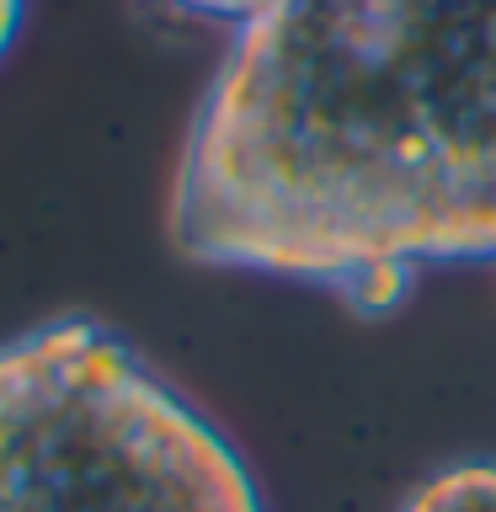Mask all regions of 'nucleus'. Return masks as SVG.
Listing matches in <instances>:
<instances>
[{
  "instance_id": "1",
  "label": "nucleus",
  "mask_w": 496,
  "mask_h": 512,
  "mask_svg": "<svg viewBox=\"0 0 496 512\" xmlns=\"http://www.w3.org/2000/svg\"><path fill=\"white\" fill-rule=\"evenodd\" d=\"M166 230L352 315L496 262V0H272L192 107Z\"/></svg>"
},
{
  "instance_id": "5",
  "label": "nucleus",
  "mask_w": 496,
  "mask_h": 512,
  "mask_svg": "<svg viewBox=\"0 0 496 512\" xmlns=\"http://www.w3.org/2000/svg\"><path fill=\"white\" fill-rule=\"evenodd\" d=\"M22 11H27V0H0V59L16 43V32H22Z\"/></svg>"
},
{
  "instance_id": "4",
  "label": "nucleus",
  "mask_w": 496,
  "mask_h": 512,
  "mask_svg": "<svg viewBox=\"0 0 496 512\" xmlns=\"http://www.w3.org/2000/svg\"><path fill=\"white\" fill-rule=\"evenodd\" d=\"M155 6H166L176 16H187V22H208V27H246L251 16H262L272 0H155Z\"/></svg>"
},
{
  "instance_id": "3",
  "label": "nucleus",
  "mask_w": 496,
  "mask_h": 512,
  "mask_svg": "<svg viewBox=\"0 0 496 512\" xmlns=\"http://www.w3.org/2000/svg\"><path fill=\"white\" fill-rule=\"evenodd\" d=\"M395 512H496V459H459L422 475Z\"/></svg>"
},
{
  "instance_id": "2",
  "label": "nucleus",
  "mask_w": 496,
  "mask_h": 512,
  "mask_svg": "<svg viewBox=\"0 0 496 512\" xmlns=\"http://www.w3.org/2000/svg\"><path fill=\"white\" fill-rule=\"evenodd\" d=\"M0 512H267L240 448L112 326L0 342Z\"/></svg>"
}]
</instances>
